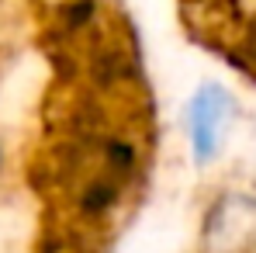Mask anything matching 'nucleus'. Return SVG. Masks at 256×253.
<instances>
[{
	"label": "nucleus",
	"mask_w": 256,
	"mask_h": 253,
	"mask_svg": "<svg viewBox=\"0 0 256 253\" xmlns=\"http://www.w3.org/2000/svg\"><path fill=\"white\" fill-rule=\"evenodd\" d=\"M256 243V198L228 191L204 215L208 253H246Z\"/></svg>",
	"instance_id": "f257e3e1"
},
{
	"label": "nucleus",
	"mask_w": 256,
	"mask_h": 253,
	"mask_svg": "<svg viewBox=\"0 0 256 253\" xmlns=\"http://www.w3.org/2000/svg\"><path fill=\"white\" fill-rule=\"evenodd\" d=\"M228 118H232V97L225 94V87L204 84L194 90L187 108V132H190V149L198 163H212L218 156Z\"/></svg>",
	"instance_id": "f03ea898"
},
{
	"label": "nucleus",
	"mask_w": 256,
	"mask_h": 253,
	"mask_svg": "<svg viewBox=\"0 0 256 253\" xmlns=\"http://www.w3.org/2000/svg\"><path fill=\"white\" fill-rule=\"evenodd\" d=\"M118 198H122V180H114L111 173H97L84 184V191L76 198V208L84 218H104L118 205Z\"/></svg>",
	"instance_id": "7ed1b4c3"
}]
</instances>
